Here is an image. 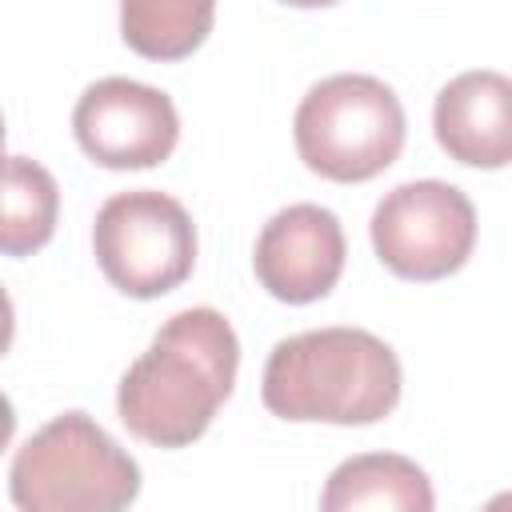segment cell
<instances>
[{"label": "cell", "instance_id": "3957f363", "mask_svg": "<svg viewBox=\"0 0 512 512\" xmlns=\"http://www.w3.org/2000/svg\"><path fill=\"white\" fill-rule=\"evenodd\" d=\"M8 496L20 512H120L140 496V464L72 408L16 448Z\"/></svg>", "mask_w": 512, "mask_h": 512}, {"label": "cell", "instance_id": "277c9868", "mask_svg": "<svg viewBox=\"0 0 512 512\" xmlns=\"http://www.w3.org/2000/svg\"><path fill=\"white\" fill-rule=\"evenodd\" d=\"M408 120L400 96L368 72H336L312 84L292 116V140L308 172L332 184H364L396 164Z\"/></svg>", "mask_w": 512, "mask_h": 512}, {"label": "cell", "instance_id": "9c48e42d", "mask_svg": "<svg viewBox=\"0 0 512 512\" xmlns=\"http://www.w3.org/2000/svg\"><path fill=\"white\" fill-rule=\"evenodd\" d=\"M436 144L464 168H504L512 160V80L472 68L436 92Z\"/></svg>", "mask_w": 512, "mask_h": 512}, {"label": "cell", "instance_id": "5b68a950", "mask_svg": "<svg viewBox=\"0 0 512 512\" xmlns=\"http://www.w3.org/2000/svg\"><path fill=\"white\" fill-rule=\"evenodd\" d=\"M92 252L116 292L132 300H156L192 276L196 224L188 208L168 192H116L96 212Z\"/></svg>", "mask_w": 512, "mask_h": 512}, {"label": "cell", "instance_id": "9a60e30c", "mask_svg": "<svg viewBox=\"0 0 512 512\" xmlns=\"http://www.w3.org/2000/svg\"><path fill=\"white\" fill-rule=\"evenodd\" d=\"M280 4H292V8H332L340 0H280Z\"/></svg>", "mask_w": 512, "mask_h": 512}, {"label": "cell", "instance_id": "7a4b0ae2", "mask_svg": "<svg viewBox=\"0 0 512 512\" xmlns=\"http://www.w3.org/2000/svg\"><path fill=\"white\" fill-rule=\"evenodd\" d=\"M404 368L364 328H312L284 336L264 364V408L292 424H376L396 412Z\"/></svg>", "mask_w": 512, "mask_h": 512}, {"label": "cell", "instance_id": "52a82bcc", "mask_svg": "<svg viewBox=\"0 0 512 512\" xmlns=\"http://www.w3.org/2000/svg\"><path fill=\"white\" fill-rule=\"evenodd\" d=\"M72 136L92 164L136 172L156 168L176 152L180 116L168 92L128 76H104L80 92L72 108Z\"/></svg>", "mask_w": 512, "mask_h": 512}, {"label": "cell", "instance_id": "7c38bea8", "mask_svg": "<svg viewBox=\"0 0 512 512\" xmlns=\"http://www.w3.org/2000/svg\"><path fill=\"white\" fill-rule=\"evenodd\" d=\"M216 20V0H120V36L144 60L192 56Z\"/></svg>", "mask_w": 512, "mask_h": 512}, {"label": "cell", "instance_id": "ba28073f", "mask_svg": "<svg viewBox=\"0 0 512 512\" xmlns=\"http://www.w3.org/2000/svg\"><path fill=\"white\" fill-rule=\"evenodd\" d=\"M344 260L348 240L336 212L320 204H288L260 228L252 272L272 300L312 304L336 288Z\"/></svg>", "mask_w": 512, "mask_h": 512}, {"label": "cell", "instance_id": "30bf717a", "mask_svg": "<svg viewBox=\"0 0 512 512\" xmlns=\"http://www.w3.org/2000/svg\"><path fill=\"white\" fill-rule=\"evenodd\" d=\"M436 492L428 472L396 452H360L332 468L320 508L324 512H356V508H380V512H432Z\"/></svg>", "mask_w": 512, "mask_h": 512}, {"label": "cell", "instance_id": "4fadbf2b", "mask_svg": "<svg viewBox=\"0 0 512 512\" xmlns=\"http://www.w3.org/2000/svg\"><path fill=\"white\" fill-rule=\"evenodd\" d=\"M12 336H16V308H12V296L0 288V356L12 348Z\"/></svg>", "mask_w": 512, "mask_h": 512}, {"label": "cell", "instance_id": "8992f818", "mask_svg": "<svg viewBox=\"0 0 512 512\" xmlns=\"http://www.w3.org/2000/svg\"><path fill=\"white\" fill-rule=\"evenodd\" d=\"M376 260L416 284L460 272L476 248V208L448 180H408L380 196L372 208Z\"/></svg>", "mask_w": 512, "mask_h": 512}, {"label": "cell", "instance_id": "8fae6325", "mask_svg": "<svg viewBox=\"0 0 512 512\" xmlns=\"http://www.w3.org/2000/svg\"><path fill=\"white\" fill-rule=\"evenodd\" d=\"M60 216V184L56 176L28 156L0 152V256H32L40 252Z\"/></svg>", "mask_w": 512, "mask_h": 512}, {"label": "cell", "instance_id": "6da1fadb", "mask_svg": "<svg viewBox=\"0 0 512 512\" xmlns=\"http://www.w3.org/2000/svg\"><path fill=\"white\" fill-rule=\"evenodd\" d=\"M240 340L216 308H184L120 376L116 416L152 448L196 444L236 388Z\"/></svg>", "mask_w": 512, "mask_h": 512}, {"label": "cell", "instance_id": "5bb4252c", "mask_svg": "<svg viewBox=\"0 0 512 512\" xmlns=\"http://www.w3.org/2000/svg\"><path fill=\"white\" fill-rule=\"evenodd\" d=\"M12 436H16V408H12V400L0 392V452L12 444Z\"/></svg>", "mask_w": 512, "mask_h": 512}, {"label": "cell", "instance_id": "2e32d148", "mask_svg": "<svg viewBox=\"0 0 512 512\" xmlns=\"http://www.w3.org/2000/svg\"><path fill=\"white\" fill-rule=\"evenodd\" d=\"M4 136H8V132H4V116H0V152H4Z\"/></svg>", "mask_w": 512, "mask_h": 512}]
</instances>
